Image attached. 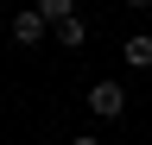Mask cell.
I'll return each mask as SVG.
<instances>
[{"label":"cell","instance_id":"cell-7","mask_svg":"<svg viewBox=\"0 0 152 145\" xmlns=\"http://www.w3.org/2000/svg\"><path fill=\"white\" fill-rule=\"evenodd\" d=\"M127 6H152V0H127Z\"/></svg>","mask_w":152,"mask_h":145},{"label":"cell","instance_id":"cell-1","mask_svg":"<svg viewBox=\"0 0 152 145\" xmlns=\"http://www.w3.org/2000/svg\"><path fill=\"white\" fill-rule=\"evenodd\" d=\"M89 114H95V120H121V114H127V82H114V76L89 82Z\"/></svg>","mask_w":152,"mask_h":145},{"label":"cell","instance_id":"cell-5","mask_svg":"<svg viewBox=\"0 0 152 145\" xmlns=\"http://www.w3.org/2000/svg\"><path fill=\"white\" fill-rule=\"evenodd\" d=\"M32 6H38V13H45V19H51V25H57V19H70V13H76V0H32Z\"/></svg>","mask_w":152,"mask_h":145},{"label":"cell","instance_id":"cell-4","mask_svg":"<svg viewBox=\"0 0 152 145\" xmlns=\"http://www.w3.org/2000/svg\"><path fill=\"white\" fill-rule=\"evenodd\" d=\"M127 69H152V32H133L127 38Z\"/></svg>","mask_w":152,"mask_h":145},{"label":"cell","instance_id":"cell-6","mask_svg":"<svg viewBox=\"0 0 152 145\" xmlns=\"http://www.w3.org/2000/svg\"><path fill=\"white\" fill-rule=\"evenodd\" d=\"M70 145H102V139H89V133H76V139H70Z\"/></svg>","mask_w":152,"mask_h":145},{"label":"cell","instance_id":"cell-2","mask_svg":"<svg viewBox=\"0 0 152 145\" xmlns=\"http://www.w3.org/2000/svg\"><path fill=\"white\" fill-rule=\"evenodd\" d=\"M45 38H51V19H45L38 6H19V13H13V44L32 50V44H45Z\"/></svg>","mask_w":152,"mask_h":145},{"label":"cell","instance_id":"cell-3","mask_svg":"<svg viewBox=\"0 0 152 145\" xmlns=\"http://www.w3.org/2000/svg\"><path fill=\"white\" fill-rule=\"evenodd\" d=\"M51 38L64 44V50H83V44H89V25H83V13H70V19H57V25H51Z\"/></svg>","mask_w":152,"mask_h":145}]
</instances>
